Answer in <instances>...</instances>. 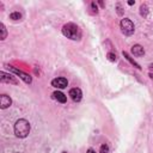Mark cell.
I'll return each instance as SVG.
<instances>
[{
	"label": "cell",
	"instance_id": "3",
	"mask_svg": "<svg viewBox=\"0 0 153 153\" xmlns=\"http://www.w3.org/2000/svg\"><path fill=\"white\" fill-rule=\"evenodd\" d=\"M120 26H121V31L126 35V36H131L135 31V26H134V23L129 19V18H123L120 23Z\"/></svg>",
	"mask_w": 153,
	"mask_h": 153
},
{
	"label": "cell",
	"instance_id": "19",
	"mask_svg": "<svg viewBox=\"0 0 153 153\" xmlns=\"http://www.w3.org/2000/svg\"><path fill=\"white\" fill-rule=\"evenodd\" d=\"M148 67H149V69H151V71H153V63H151Z\"/></svg>",
	"mask_w": 153,
	"mask_h": 153
},
{
	"label": "cell",
	"instance_id": "7",
	"mask_svg": "<svg viewBox=\"0 0 153 153\" xmlns=\"http://www.w3.org/2000/svg\"><path fill=\"white\" fill-rule=\"evenodd\" d=\"M69 97L72 98L73 102H76V103H78V102H80L81 98H82V92H81V90L78 88V87L71 88V90H69Z\"/></svg>",
	"mask_w": 153,
	"mask_h": 153
},
{
	"label": "cell",
	"instance_id": "16",
	"mask_svg": "<svg viewBox=\"0 0 153 153\" xmlns=\"http://www.w3.org/2000/svg\"><path fill=\"white\" fill-rule=\"evenodd\" d=\"M100 153H108L109 152V146L106 145V143H103L102 146H100V151H99Z\"/></svg>",
	"mask_w": 153,
	"mask_h": 153
},
{
	"label": "cell",
	"instance_id": "15",
	"mask_svg": "<svg viewBox=\"0 0 153 153\" xmlns=\"http://www.w3.org/2000/svg\"><path fill=\"white\" fill-rule=\"evenodd\" d=\"M106 57H108V60L111 61V62H115V61H116V55H115L114 53H108Z\"/></svg>",
	"mask_w": 153,
	"mask_h": 153
},
{
	"label": "cell",
	"instance_id": "12",
	"mask_svg": "<svg viewBox=\"0 0 153 153\" xmlns=\"http://www.w3.org/2000/svg\"><path fill=\"white\" fill-rule=\"evenodd\" d=\"M0 31H1V35H0V39H5L6 38V36H7V30H6V27H5V25L1 23L0 24Z\"/></svg>",
	"mask_w": 153,
	"mask_h": 153
},
{
	"label": "cell",
	"instance_id": "11",
	"mask_svg": "<svg viewBox=\"0 0 153 153\" xmlns=\"http://www.w3.org/2000/svg\"><path fill=\"white\" fill-rule=\"evenodd\" d=\"M122 54H123V56H124V57H126V59H127V60H128V61H129V62H130L133 66H135L137 69H140V68H141V67H140V66H139V65H137V63H136L134 60H131V59H130V56H129V54H128L127 51H123Z\"/></svg>",
	"mask_w": 153,
	"mask_h": 153
},
{
	"label": "cell",
	"instance_id": "9",
	"mask_svg": "<svg viewBox=\"0 0 153 153\" xmlns=\"http://www.w3.org/2000/svg\"><path fill=\"white\" fill-rule=\"evenodd\" d=\"M131 54L135 55V56H142L145 54V49L140 44H135V45L131 47Z\"/></svg>",
	"mask_w": 153,
	"mask_h": 153
},
{
	"label": "cell",
	"instance_id": "6",
	"mask_svg": "<svg viewBox=\"0 0 153 153\" xmlns=\"http://www.w3.org/2000/svg\"><path fill=\"white\" fill-rule=\"evenodd\" d=\"M68 81L66 78H55L51 80V86H54L55 88H65L67 87Z\"/></svg>",
	"mask_w": 153,
	"mask_h": 153
},
{
	"label": "cell",
	"instance_id": "17",
	"mask_svg": "<svg viewBox=\"0 0 153 153\" xmlns=\"http://www.w3.org/2000/svg\"><path fill=\"white\" fill-rule=\"evenodd\" d=\"M86 153H96V151H94V149H93V148H88V149H87V152H86Z\"/></svg>",
	"mask_w": 153,
	"mask_h": 153
},
{
	"label": "cell",
	"instance_id": "8",
	"mask_svg": "<svg viewBox=\"0 0 153 153\" xmlns=\"http://www.w3.org/2000/svg\"><path fill=\"white\" fill-rule=\"evenodd\" d=\"M11 104H12V99L7 94L0 96V108L1 109H7L8 106H11Z\"/></svg>",
	"mask_w": 153,
	"mask_h": 153
},
{
	"label": "cell",
	"instance_id": "4",
	"mask_svg": "<svg viewBox=\"0 0 153 153\" xmlns=\"http://www.w3.org/2000/svg\"><path fill=\"white\" fill-rule=\"evenodd\" d=\"M8 69L12 72V73H14V74H17L25 84H31L32 82V78L29 75V74H26V73H24L23 71H20V69H18V68H16V67H13V66H8Z\"/></svg>",
	"mask_w": 153,
	"mask_h": 153
},
{
	"label": "cell",
	"instance_id": "18",
	"mask_svg": "<svg viewBox=\"0 0 153 153\" xmlns=\"http://www.w3.org/2000/svg\"><path fill=\"white\" fill-rule=\"evenodd\" d=\"M134 4H135V1H134V0H130V1H128V5H130V6H131V5H134Z\"/></svg>",
	"mask_w": 153,
	"mask_h": 153
},
{
	"label": "cell",
	"instance_id": "10",
	"mask_svg": "<svg viewBox=\"0 0 153 153\" xmlns=\"http://www.w3.org/2000/svg\"><path fill=\"white\" fill-rule=\"evenodd\" d=\"M53 97H54V99H56L57 102H60V103H62V104H65V103L67 102V97H66L62 92H60V91H55V92L53 93Z\"/></svg>",
	"mask_w": 153,
	"mask_h": 153
},
{
	"label": "cell",
	"instance_id": "5",
	"mask_svg": "<svg viewBox=\"0 0 153 153\" xmlns=\"http://www.w3.org/2000/svg\"><path fill=\"white\" fill-rule=\"evenodd\" d=\"M0 80H1V82H10V84H13V85L18 84V80L12 74H7L5 72H0Z\"/></svg>",
	"mask_w": 153,
	"mask_h": 153
},
{
	"label": "cell",
	"instance_id": "20",
	"mask_svg": "<svg viewBox=\"0 0 153 153\" xmlns=\"http://www.w3.org/2000/svg\"><path fill=\"white\" fill-rule=\"evenodd\" d=\"M17 153H18V152H17Z\"/></svg>",
	"mask_w": 153,
	"mask_h": 153
},
{
	"label": "cell",
	"instance_id": "1",
	"mask_svg": "<svg viewBox=\"0 0 153 153\" xmlns=\"http://www.w3.org/2000/svg\"><path fill=\"white\" fill-rule=\"evenodd\" d=\"M30 129H31L30 123L25 118H19L14 123V134L17 137H20V139L26 137L30 133Z\"/></svg>",
	"mask_w": 153,
	"mask_h": 153
},
{
	"label": "cell",
	"instance_id": "13",
	"mask_svg": "<svg viewBox=\"0 0 153 153\" xmlns=\"http://www.w3.org/2000/svg\"><path fill=\"white\" fill-rule=\"evenodd\" d=\"M147 13H148V8H147V6H146V5H141V6H140V14H141L142 17H146Z\"/></svg>",
	"mask_w": 153,
	"mask_h": 153
},
{
	"label": "cell",
	"instance_id": "14",
	"mask_svg": "<svg viewBox=\"0 0 153 153\" xmlns=\"http://www.w3.org/2000/svg\"><path fill=\"white\" fill-rule=\"evenodd\" d=\"M10 18H11L12 20H19V19L22 18V14H20L19 12H13V13L10 14Z\"/></svg>",
	"mask_w": 153,
	"mask_h": 153
},
{
	"label": "cell",
	"instance_id": "2",
	"mask_svg": "<svg viewBox=\"0 0 153 153\" xmlns=\"http://www.w3.org/2000/svg\"><path fill=\"white\" fill-rule=\"evenodd\" d=\"M62 33H63V36H66L67 38L73 39V41H78L81 37V31H80L79 26L73 23L65 24L62 26Z\"/></svg>",
	"mask_w": 153,
	"mask_h": 153
}]
</instances>
